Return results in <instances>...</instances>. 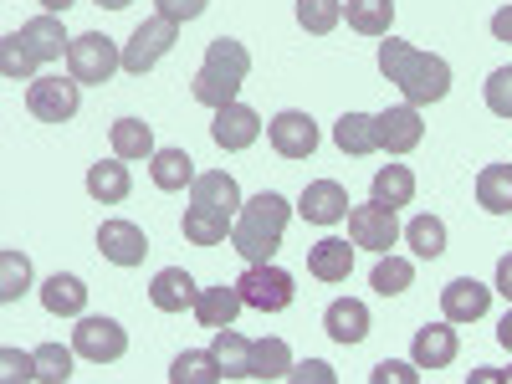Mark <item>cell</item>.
Returning <instances> with one entry per match:
<instances>
[{"mask_svg": "<svg viewBox=\"0 0 512 384\" xmlns=\"http://www.w3.org/2000/svg\"><path fill=\"white\" fill-rule=\"evenodd\" d=\"M379 72L395 82V88L405 93V103L425 108V103H441L451 93V67L431 52L410 47V41H379Z\"/></svg>", "mask_w": 512, "mask_h": 384, "instance_id": "cell-1", "label": "cell"}, {"mask_svg": "<svg viewBox=\"0 0 512 384\" xmlns=\"http://www.w3.org/2000/svg\"><path fill=\"white\" fill-rule=\"evenodd\" d=\"M287 221H292V205H287L277 190L251 195V200L236 210V226H231V251H241L246 262H272L277 246H282Z\"/></svg>", "mask_w": 512, "mask_h": 384, "instance_id": "cell-2", "label": "cell"}, {"mask_svg": "<svg viewBox=\"0 0 512 384\" xmlns=\"http://www.w3.org/2000/svg\"><path fill=\"white\" fill-rule=\"evenodd\" d=\"M246 77H251L246 41L216 36V41L205 47V62H200V72H195V82H190V93H195V103H205V108H226V103H236V93H241Z\"/></svg>", "mask_w": 512, "mask_h": 384, "instance_id": "cell-3", "label": "cell"}, {"mask_svg": "<svg viewBox=\"0 0 512 384\" xmlns=\"http://www.w3.org/2000/svg\"><path fill=\"white\" fill-rule=\"evenodd\" d=\"M123 67V52L113 47V36L103 31H82L72 36V47H67V72L82 82V88H103V82Z\"/></svg>", "mask_w": 512, "mask_h": 384, "instance_id": "cell-4", "label": "cell"}, {"mask_svg": "<svg viewBox=\"0 0 512 384\" xmlns=\"http://www.w3.org/2000/svg\"><path fill=\"white\" fill-rule=\"evenodd\" d=\"M236 287L246 297V308H256V313H282V308H292V297H297L292 272H282L272 262H246V272L236 277Z\"/></svg>", "mask_w": 512, "mask_h": 384, "instance_id": "cell-5", "label": "cell"}, {"mask_svg": "<svg viewBox=\"0 0 512 384\" xmlns=\"http://www.w3.org/2000/svg\"><path fill=\"white\" fill-rule=\"evenodd\" d=\"M175 41H180V21H169V16H154V21H144L134 36H128V47H123V72H134V77H144L159 57H169L175 52Z\"/></svg>", "mask_w": 512, "mask_h": 384, "instance_id": "cell-6", "label": "cell"}, {"mask_svg": "<svg viewBox=\"0 0 512 384\" xmlns=\"http://www.w3.org/2000/svg\"><path fill=\"white\" fill-rule=\"evenodd\" d=\"M77 103H82V82L77 77H36L26 88V108L41 118V123H67L77 118Z\"/></svg>", "mask_w": 512, "mask_h": 384, "instance_id": "cell-7", "label": "cell"}, {"mask_svg": "<svg viewBox=\"0 0 512 384\" xmlns=\"http://www.w3.org/2000/svg\"><path fill=\"white\" fill-rule=\"evenodd\" d=\"M72 349H77L82 359H93V364H113V359L128 354V333H123V323H113V318H82V323L72 328Z\"/></svg>", "mask_w": 512, "mask_h": 384, "instance_id": "cell-8", "label": "cell"}, {"mask_svg": "<svg viewBox=\"0 0 512 384\" xmlns=\"http://www.w3.org/2000/svg\"><path fill=\"white\" fill-rule=\"evenodd\" d=\"M395 236H400L395 205L369 200V205H354V210H349V241H354V246H364V251H390Z\"/></svg>", "mask_w": 512, "mask_h": 384, "instance_id": "cell-9", "label": "cell"}, {"mask_svg": "<svg viewBox=\"0 0 512 384\" xmlns=\"http://www.w3.org/2000/svg\"><path fill=\"white\" fill-rule=\"evenodd\" d=\"M267 139H272V149H277L282 159H308V154L318 149V123H313L308 113L287 108V113H277V118L267 123Z\"/></svg>", "mask_w": 512, "mask_h": 384, "instance_id": "cell-10", "label": "cell"}, {"mask_svg": "<svg viewBox=\"0 0 512 384\" xmlns=\"http://www.w3.org/2000/svg\"><path fill=\"white\" fill-rule=\"evenodd\" d=\"M374 128H379V149H384V154H410V149L425 139V123H420V108H415V103H400V108L374 113Z\"/></svg>", "mask_w": 512, "mask_h": 384, "instance_id": "cell-11", "label": "cell"}, {"mask_svg": "<svg viewBox=\"0 0 512 384\" xmlns=\"http://www.w3.org/2000/svg\"><path fill=\"white\" fill-rule=\"evenodd\" d=\"M210 139H216L221 149H231V154H241V149H251L256 139H262V118H256V108H246V103H226V108H216Z\"/></svg>", "mask_w": 512, "mask_h": 384, "instance_id": "cell-12", "label": "cell"}, {"mask_svg": "<svg viewBox=\"0 0 512 384\" xmlns=\"http://www.w3.org/2000/svg\"><path fill=\"white\" fill-rule=\"evenodd\" d=\"M98 251L108 256L113 267H139L149 256V236L134 221H103L98 226Z\"/></svg>", "mask_w": 512, "mask_h": 384, "instance_id": "cell-13", "label": "cell"}, {"mask_svg": "<svg viewBox=\"0 0 512 384\" xmlns=\"http://www.w3.org/2000/svg\"><path fill=\"white\" fill-rule=\"evenodd\" d=\"M297 216L313 221V226L349 221V190L338 185V180H313V185L303 190V200H297Z\"/></svg>", "mask_w": 512, "mask_h": 384, "instance_id": "cell-14", "label": "cell"}, {"mask_svg": "<svg viewBox=\"0 0 512 384\" xmlns=\"http://www.w3.org/2000/svg\"><path fill=\"white\" fill-rule=\"evenodd\" d=\"M487 303H492V287L477 282V277H456V282L441 287V313L451 323H477L487 313Z\"/></svg>", "mask_w": 512, "mask_h": 384, "instance_id": "cell-15", "label": "cell"}, {"mask_svg": "<svg viewBox=\"0 0 512 384\" xmlns=\"http://www.w3.org/2000/svg\"><path fill=\"white\" fill-rule=\"evenodd\" d=\"M190 205L216 210V216L231 221L246 200H241V190H236V180L226 175V169H205V175H195V185H190Z\"/></svg>", "mask_w": 512, "mask_h": 384, "instance_id": "cell-16", "label": "cell"}, {"mask_svg": "<svg viewBox=\"0 0 512 384\" xmlns=\"http://www.w3.org/2000/svg\"><path fill=\"white\" fill-rule=\"evenodd\" d=\"M241 308H246V297H241L236 282L200 287V297H195V318H200V328H231Z\"/></svg>", "mask_w": 512, "mask_h": 384, "instance_id": "cell-17", "label": "cell"}, {"mask_svg": "<svg viewBox=\"0 0 512 384\" xmlns=\"http://www.w3.org/2000/svg\"><path fill=\"white\" fill-rule=\"evenodd\" d=\"M195 297H200V287H195V277L185 267H164L154 277V287H149V303L159 313H185V308H195Z\"/></svg>", "mask_w": 512, "mask_h": 384, "instance_id": "cell-18", "label": "cell"}, {"mask_svg": "<svg viewBox=\"0 0 512 384\" xmlns=\"http://www.w3.org/2000/svg\"><path fill=\"white\" fill-rule=\"evenodd\" d=\"M410 354H415L420 369H446V364L456 359V328H451V318H446V323H425V328H415Z\"/></svg>", "mask_w": 512, "mask_h": 384, "instance_id": "cell-19", "label": "cell"}, {"mask_svg": "<svg viewBox=\"0 0 512 384\" xmlns=\"http://www.w3.org/2000/svg\"><path fill=\"white\" fill-rule=\"evenodd\" d=\"M21 36H26V47H31V57H36L41 67H47V62H62L67 47H72V36L62 31L57 16H36V21H26Z\"/></svg>", "mask_w": 512, "mask_h": 384, "instance_id": "cell-20", "label": "cell"}, {"mask_svg": "<svg viewBox=\"0 0 512 384\" xmlns=\"http://www.w3.org/2000/svg\"><path fill=\"white\" fill-rule=\"evenodd\" d=\"M349 267H354V246L349 241L323 236L318 246H308V272L318 282H349Z\"/></svg>", "mask_w": 512, "mask_h": 384, "instance_id": "cell-21", "label": "cell"}, {"mask_svg": "<svg viewBox=\"0 0 512 384\" xmlns=\"http://www.w3.org/2000/svg\"><path fill=\"white\" fill-rule=\"evenodd\" d=\"M41 308L57 313V318H77L82 308H88V287H82V277L72 272H57L41 282Z\"/></svg>", "mask_w": 512, "mask_h": 384, "instance_id": "cell-22", "label": "cell"}, {"mask_svg": "<svg viewBox=\"0 0 512 384\" xmlns=\"http://www.w3.org/2000/svg\"><path fill=\"white\" fill-rule=\"evenodd\" d=\"M323 328L333 344H359V338L369 333V308L354 303V297H338V303L323 313Z\"/></svg>", "mask_w": 512, "mask_h": 384, "instance_id": "cell-23", "label": "cell"}, {"mask_svg": "<svg viewBox=\"0 0 512 384\" xmlns=\"http://www.w3.org/2000/svg\"><path fill=\"white\" fill-rule=\"evenodd\" d=\"M333 144L344 149V154H354V159L374 154V149H379V128H374V113H344V118L333 123Z\"/></svg>", "mask_w": 512, "mask_h": 384, "instance_id": "cell-24", "label": "cell"}, {"mask_svg": "<svg viewBox=\"0 0 512 384\" xmlns=\"http://www.w3.org/2000/svg\"><path fill=\"white\" fill-rule=\"evenodd\" d=\"M108 144H113L118 159H154V154H159V149H154V128H149L144 118H118V123L108 128Z\"/></svg>", "mask_w": 512, "mask_h": 384, "instance_id": "cell-25", "label": "cell"}, {"mask_svg": "<svg viewBox=\"0 0 512 384\" xmlns=\"http://www.w3.org/2000/svg\"><path fill=\"white\" fill-rule=\"evenodd\" d=\"M128 190H134V180H128V164H123L118 154L88 169V195H93V200L118 205V200H128Z\"/></svg>", "mask_w": 512, "mask_h": 384, "instance_id": "cell-26", "label": "cell"}, {"mask_svg": "<svg viewBox=\"0 0 512 384\" xmlns=\"http://www.w3.org/2000/svg\"><path fill=\"white\" fill-rule=\"evenodd\" d=\"M477 205L492 216H512V164H487L477 175Z\"/></svg>", "mask_w": 512, "mask_h": 384, "instance_id": "cell-27", "label": "cell"}, {"mask_svg": "<svg viewBox=\"0 0 512 384\" xmlns=\"http://www.w3.org/2000/svg\"><path fill=\"white\" fill-rule=\"evenodd\" d=\"M149 175H154L159 190H185V185H195V159L185 149H159L154 164H149Z\"/></svg>", "mask_w": 512, "mask_h": 384, "instance_id": "cell-28", "label": "cell"}, {"mask_svg": "<svg viewBox=\"0 0 512 384\" xmlns=\"http://www.w3.org/2000/svg\"><path fill=\"white\" fill-rule=\"evenodd\" d=\"M292 374V349L282 338H256L251 344V379H287Z\"/></svg>", "mask_w": 512, "mask_h": 384, "instance_id": "cell-29", "label": "cell"}, {"mask_svg": "<svg viewBox=\"0 0 512 384\" xmlns=\"http://www.w3.org/2000/svg\"><path fill=\"white\" fill-rule=\"evenodd\" d=\"M349 26L359 36H390V21H395V0H349Z\"/></svg>", "mask_w": 512, "mask_h": 384, "instance_id": "cell-30", "label": "cell"}, {"mask_svg": "<svg viewBox=\"0 0 512 384\" xmlns=\"http://www.w3.org/2000/svg\"><path fill=\"white\" fill-rule=\"evenodd\" d=\"M374 200L379 205H410L415 200V175L405 164H384V169H374Z\"/></svg>", "mask_w": 512, "mask_h": 384, "instance_id": "cell-31", "label": "cell"}, {"mask_svg": "<svg viewBox=\"0 0 512 384\" xmlns=\"http://www.w3.org/2000/svg\"><path fill=\"white\" fill-rule=\"evenodd\" d=\"M169 379H175V384H221V379H226V369H221V359H216V354L190 349V354H180L175 364H169Z\"/></svg>", "mask_w": 512, "mask_h": 384, "instance_id": "cell-32", "label": "cell"}, {"mask_svg": "<svg viewBox=\"0 0 512 384\" xmlns=\"http://www.w3.org/2000/svg\"><path fill=\"white\" fill-rule=\"evenodd\" d=\"M36 57L26 47V36L11 31V36H0V72H6V82H36Z\"/></svg>", "mask_w": 512, "mask_h": 384, "instance_id": "cell-33", "label": "cell"}, {"mask_svg": "<svg viewBox=\"0 0 512 384\" xmlns=\"http://www.w3.org/2000/svg\"><path fill=\"white\" fill-rule=\"evenodd\" d=\"M221 359L226 379H251V344L236 333V328H216V349H210Z\"/></svg>", "mask_w": 512, "mask_h": 384, "instance_id": "cell-34", "label": "cell"}, {"mask_svg": "<svg viewBox=\"0 0 512 384\" xmlns=\"http://www.w3.org/2000/svg\"><path fill=\"white\" fill-rule=\"evenodd\" d=\"M226 236H231V221H226V216H216V210H200V205L185 210V241H195V246H221Z\"/></svg>", "mask_w": 512, "mask_h": 384, "instance_id": "cell-35", "label": "cell"}, {"mask_svg": "<svg viewBox=\"0 0 512 384\" xmlns=\"http://www.w3.org/2000/svg\"><path fill=\"white\" fill-rule=\"evenodd\" d=\"M405 241H410V251H415V256L436 262V256L446 251V226H441L436 216H415V221L405 226Z\"/></svg>", "mask_w": 512, "mask_h": 384, "instance_id": "cell-36", "label": "cell"}, {"mask_svg": "<svg viewBox=\"0 0 512 384\" xmlns=\"http://www.w3.org/2000/svg\"><path fill=\"white\" fill-rule=\"evenodd\" d=\"M369 282H374L379 297H395V292H405V287L415 282V267L405 262V256H379L374 272H369Z\"/></svg>", "mask_w": 512, "mask_h": 384, "instance_id": "cell-37", "label": "cell"}, {"mask_svg": "<svg viewBox=\"0 0 512 384\" xmlns=\"http://www.w3.org/2000/svg\"><path fill=\"white\" fill-rule=\"evenodd\" d=\"M31 287V262L21 251H0V303H16V297Z\"/></svg>", "mask_w": 512, "mask_h": 384, "instance_id": "cell-38", "label": "cell"}, {"mask_svg": "<svg viewBox=\"0 0 512 384\" xmlns=\"http://www.w3.org/2000/svg\"><path fill=\"white\" fill-rule=\"evenodd\" d=\"M338 21H344V6H338V0H297V26L303 31L328 36Z\"/></svg>", "mask_w": 512, "mask_h": 384, "instance_id": "cell-39", "label": "cell"}, {"mask_svg": "<svg viewBox=\"0 0 512 384\" xmlns=\"http://www.w3.org/2000/svg\"><path fill=\"white\" fill-rule=\"evenodd\" d=\"M72 354H77V349L41 344V349H36V379H47V384H67V379H72Z\"/></svg>", "mask_w": 512, "mask_h": 384, "instance_id": "cell-40", "label": "cell"}, {"mask_svg": "<svg viewBox=\"0 0 512 384\" xmlns=\"http://www.w3.org/2000/svg\"><path fill=\"white\" fill-rule=\"evenodd\" d=\"M487 108H492L497 118H512V67H497V72L487 77Z\"/></svg>", "mask_w": 512, "mask_h": 384, "instance_id": "cell-41", "label": "cell"}, {"mask_svg": "<svg viewBox=\"0 0 512 384\" xmlns=\"http://www.w3.org/2000/svg\"><path fill=\"white\" fill-rule=\"evenodd\" d=\"M369 384H420V364H395V359H384V364L369 374Z\"/></svg>", "mask_w": 512, "mask_h": 384, "instance_id": "cell-42", "label": "cell"}, {"mask_svg": "<svg viewBox=\"0 0 512 384\" xmlns=\"http://www.w3.org/2000/svg\"><path fill=\"white\" fill-rule=\"evenodd\" d=\"M154 6H159V16H169V21H195V16H205V6H210V0H154Z\"/></svg>", "mask_w": 512, "mask_h": 384, "instance_id": "cell-43", "label": "cell"}, {"mask_svg": "<svg viewBox=\"0 0 512 384\" xmlns=\"http://www.w3.org/2000/svg\"><path fill=\"white\" fill-rule=\"evenodd\" d=\"M0 364H6V379H36V354H16V349H0Z\"/></svg>", "mask_w": 512, "mask_h": 384, "instance_id": "cell-44", "label": "cell"}, {"mask_svg": "<svg viewBox=\"0 0 512 384\" xmlns=\"http://www.w3.org/2000/svg\"><path fill=\"white\" fill-rule=\"evenodd\" d=\"M287 379H297V384H308V379H313V384H333V369L318 364V359H308V364H292Z\"/></svg>", "mask_w": 512, "mask_h": 384, "instance_id": "cell-45", "label": "cell"}, {"mask_svg": "<svg viewBox=\"0 0 512 384\" xmlns=\"http://www.w3.org/2000/svg\"><path fill=\"white\" fill-rule=\"evenodd\" d=\"M502 297H507V303H512V251L502 256V262H497V282H492Z\"/></svg>", "mask_w": 512, "mask_h": 384, "instance_id": "cell-46", "label": "cell"}, {"mask_svg": "<svg viewBox=\"0 0 512 384\" xmlns=\"http://www.w3.org/2000/svg\"><path fill=\"white\" fill-rule=\"evenodd\" d=\"M492 36H497V41H507V47H512V6H502V11L492 16Z\"/></svg>", "mask_w": 512, "mask_h": 384, "instance_id": "cell-47", "label": "cell"}, {"mask_svg": "<svg viewBox=\"0 0 512 384\" xmlns=\"http://www.w3.org/2000/svg\"><path fill=\"white\" fill-rule=\"evenodd\" d=\"M497 344H502V349H512V313L497 323Z\"/></svg>", "mask_w": 512, "mask_h": 384, "instance_id": "cell-48", "label": "cell"}, {"mask_svg": "<svg viewBox=\"0 0 512 384\" xmlns=\"http://www.w3.org/2000/svg\"><path fill=\"white\" fill-rule=\"evenodd\" d=\"M72 6V0H41V11H47V16H62Z\"/></svg>", "mask_w": 512, "mask_h": 384, "instance_id": "cell-49", "label": "cell"}, {"mask_svg": "<svg viewBox=\"0 0 512 384\" xmlns=\"http://www.w3.org/2000/svg\"><path fill=\"white\" fill-rule=\"evenodd\" d=\"M98 6H108V11H123V6H134V0H98Z\"/></svg>", "mask_w": 512, "mask_h": 384, "instance_id": "cell-50", "label": "cell"}]
</instances>
